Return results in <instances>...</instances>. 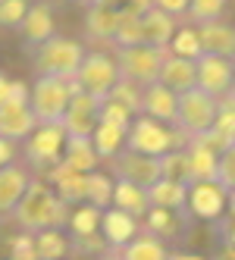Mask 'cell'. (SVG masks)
<instances>
[{
    "label": "cell",
    "instance_id": "obj_41",
    "mask_svg": "<svg viewBox=\"0 0 235 260\" xmlns=\"http://www.w3.org/2000/svg\"><path fill=\"white\" fill-rule=\"evenodd\" d=\"M28 0H0V28H19Z\"/></svg>",
    "mask_w": 235,
    "mask_h": 260
},
{
    "label": "cell",
    "instance_id": "obj_36",
    "mask_svg": "<svg viewBox=\"0 0 235 260\" xmlns=\"http://www.w3.org/2000/svg\"><path fill=\"white\" fill-rule=\"evenodd\" d=\"M226 4H229V0H188L185 16H188V19H191L194 25L210 22V19H223Z\"/></svg>",
    "mask_w": 235,
    "mask_h": 260
},
{
    "label": "cell",
    "instance_id": "obj_25",
    "mask_svg": "<svg viewBox=\"0 0 235 260\" xmlns=\"http://www.w3.org/2000/svg\"><path fill=\"white\" fill-rule=\"evenodd\" d=\"M116 254L125 257V260H163V257H170V248H166V241L157 238L154 232L138 229Z\"/></svg>",
    "mask_w": 235,
    "mask_h": 260
},
{
    "label": "cell",
    "instance_id": "obj_42",
    "mask_svg": "<svg viewBox=\"0 0 235 260\" xmlns=\"http://www.w3.org/2000/svg\"><path fill=\"white\" fill-rule=\"evenodd\" d=\"M7 248H10L13 257H19V260H35V238H31V232H22L19 229V235L10 238Z\"/></svg>",
    "mask_w": 235,
    "mask_h": 260
},
{
    "label": "cell",
    "instance_id": "obj_50",
    "mask_svg": "<svg viewBox=\"0 0 235 260\" xmlns=\"http://www.w3.org/2000/svg\"><path fill=\"white\" fill-rule=\"evenodd\" d=\"M229 91L235 94V57H232V88H229Z\"/></svg>",
    "mask_w": 235,
    "mask_h": 260
},
{
    "label": "cell",
    "instance_id": "obj_40",
    "mask_svg": "<svg viewBox=\"0 0 235 260\" xmlns=\"http://www.w3.org/2000/svg\"><path fill=\"white\" fill-rule=\"evenodd\" d=\"M216 182H220L226 191L235 188V141L229 147H223L220 157H216Z\"/></svg>",
    "mask_w": 235,
    "mask_h": 260
},
{
    "label": "cell",
    "instance_id": "obj_7",
    "mask_svg": "<svg viewBox=\"0 0 235 260\" xmlns=\"http://www.w3.org/2000/svg\"><path fill=\"white\" fill-rule=\"evenodd\" d=\"M72 79H76V85L82 91H88V94L107 98L110 88L119 82L116 57H110V53H104V50H85V57H82V63H79Z\"/></svg>",
    "mask_w": 235,
    "mask_h": 260
},
{
    "label": "cell",
    "instance_id": "obj_31",
    "mask_svg": "<svg viewBox=\"0 0 235 260\" xmlns=\"http://www.w3.org/2000/svg\"><path fill=\"white\" fill-rule=\"evenodd\" d=\"M144 35H141V13H135L132 7H119V19H116V28H113V47H132V44H141Z\"/></svg>",
    "mask_w": 235,
    "mask_h": 260
},
{
    "label": "cell",
    "instance_id": "obj_23",
    "mask_svg": "<svg viewBox=\"0 0 235 260\" xmlns=\"http://www.w3.org/2000/svg\"><path fill=\"white\" fill-rule=\"evenodd\" d=\"M204 53H220V57H235V25L223 19H210L197 25Z\"/></svg>",
    "mask_w": 235,
    "mask_h": 260
},
{
    "label": "cell",
    "instance_id": "obj_45",
    "mask_svg": "<svg viewBox=\"0 0 235 260\" xmlns=\"http://www.w3.org/2000/svg\"><path fill=\"white\" fill-rule=\"evenodd\" d=\"M213 226H220L226 245H235V216H223V219H216Z\"/></svg>",
    "mask_w": 235,
    "mask_h": 260
},
{
    "label": "cell",
    "instance_id": "obj_35",
    "mask_svg": "<svg viewBox=\"0 0 235 260\" xmlns=\"http://www.w3.org/2000/svg\"><path fill=\"white\" fill-rule=\"evenodd\" d=\"M160 176L188 185V160H185V151H182V147H173V151L160 154Z\"/></svg>",
    "mask_w": 235,
    "mask_h": 260
},
{
    "label": "cell",
    "instance_id": "obj_16",
    "mask_svg": "<svg viewBox=\"0 0 235 260\" xmlns=\"http://www.w3.org/2000/svg\"><path fill=\"white\" fill-rule=\"evenodd\" d=\"M28 179H31V170L19 160L0 166V219H10L13 207L19 204V198L25 191Z\"/></svg>",
    "mask_w": 235,
    "mask_h": 260
},
{
    "label": "cell",
    "instance_id": "obj_1",
    "mask_svg": "<svg viewBox=\"0 0 235 260\" xmlns=\"http://www.w3.org/2000/svg\"><path fill=\"white\" fill-rule=\"evenodd\" d=\"M66 216H69V204L57 198V191L50 188V182L44 176H31L19 204L13 207L10 219L16 222V229L22 232H38L47 226H63L66 229Z\"/></svg>",
    "mask_w": 235,
    "mask_h": 260
},
{
    "label": "cell",
    "instance_id": "obj_6",
    "mask_svg": "<svg viewBox=\"0 0 235 260\" xmlns=\"http://www.w3.org/2000/svg\"><path fill=\"white\" fill-rule=\"evenodd\" d=\"M216 110H220V101L213 94H207L204 88H185L179 91V107H176V125L182 128L185 135H201L204 128H210Z\"/></svg>",
    "mask_w": 235,
    "mask_h": 260
},
{
    "label": "cell",
    "instance_id": "obj_22",
    "mask_svg": "<svg viewBox=\"0 0 235 260\" xmlns=\"http://www.w3.org/2000/svg\"><path fill=\"white\" fill-rule=\"evenodd\" d=\"M157 82L173 88L176 94L194 85V60L188 57H179V53H163V63H160V72H157Z\"/></svg>",
    "mask_w": 235,
    "mask_h": 260
},
{
    "label": "cell",
    "instance_id": "obj_26",
    "mask_svg": "<svg viewBox=\"0 0 235 260\" xmlns=\"http://www.w3.org/2000/svg\"><path fill=\"white\" fill-rule=\"evenodd\" d=\"M110 207H119L125 213H132V216H144L151 207V201H148V188L144 185H135L129 179H113V198H110Z\"/></svg>",
    "mask_w": 235,
    "mask_h": 260
},
{
    "label": "cell",
    "instance_id": "obj_30",
    "mask_svg": "<svg viewBox=\"0 0 235 260\" xmlns=\"http://www.w3.org/2000/svg\"><path fill=\"white\" fill-rule=\"evenodd\" d=\"M91 144H94V151H97L100 160H110V157H116L122 147H125V128L97 119L94 132H91Z\"/></svg>",
    "mask_w": 235,
    "mask_h": 260
},
{
    "label": "cell",
    "instance_id": "obj_28",
    "mask_svg": "<svg viewBox=\"0 0 235 260\" xmlns=\"http://www.w3.org/2000/svg\"><path fill=\"white\" fill-rule=\"evenodd\" d=\"M141 219H144V229L154 232L157 238H163V241L166 238H179V232L188 229V222H191L182 213L166 210V207H148V213H144Z\"/></svg>",
    "mask_w": 235,
    "mask_h": 260
},
{
    "label": "cell",
    "instance_id": "obj_2",
    "mask_svg": "<svg viewBox=\"0 0 235 260\" xmlns=\"http://www.w3.org/2000/svg\"><path fill=\"white\" fill-rule=\"evenodd\" d=\"M188 135L179 125L160 122L148 113H135L129 128H125V147L138 154H148V157H160V154L173 151V147H182Z\"/></svg>",
    "mask_w": 235,
    "mask_h": 260
},
{
    "label": "cell",
    "instance_id": "obj_9",
    "mask_svg": "<svg viewBox=\"0 0 235 260\" xmlns=\"http://www.w3.org/2000/svg\"><path fill=\"white\" fill-rule=\"evenodd\" d=\"M185 207H188V216H191V219L216 222V219L226 216L229 191H226L216 179H197V182H188Z\"/></svg>",
    "mask_w": 235,
    "mask_h": 260
},
{
    "label": "cell",
    "instance_id": "obj_33",
    "mask_svg": "<svg viewBox=\"0 0 235 260\" xmlns=\"http://www.w3.org/2000/svg\"><path fill=\"white\" fill-rule=\"evenodd\" d=\"M110 198H113V176L91 170L85 176V201L104 210V207H110Z\"/></svg>",
    "mask_w": 235,
    "mask_h": 260
},
{
    "label": "cell",
    "instance_id": "obj_19",
    "mask_svg": "<svg viewBox=\"0 0 235 260\" xmlns=\"http://www.w3.org/2000/svg\"><path fill=\"white\" fill-rule=\"evenodd\" d=\"M185 160H188V182L197 179H216V154L210 144H204L197 135H188V141L182 144Z\"/></svg>",
    "mask_w": 235,
    "mask_h": 260
},
{
    "label": "cell",
    "instance_id": "obj_11",
    "mask_svg": "<svg viewBox=\"0 0 235 260\" xmlns=\"http://www.w3.org/2000/svg\"><path fill=\"white\" fill-rule=\"evenodd\" d=\"M194 85L204 88L213 98H223L232 88V57L201 53V57L194 60Z\"/></svg>",
    "mask_w": 235,
    "mask_h": 260
},
{
    "label": "cell",
    "instance_id": "obj_38",
    "mask_svg": "<svg viewBox=\"0 0 235 260\" xmlns=\"http://www.w3.org/2000/svg\"><path fill=\"white\" fill-rule=\"evenodd\" d=\"M132 116H135V113H132L125 104H119V101H113V98H100V107H97V119H100V122H113V125L129 128Z\"/></svg>",
    "mask_w": 235,
    "mask_h": 260
},
{
    "label": "cell",
    "instance_id": "obj_32",
    "mask_svg": "<svg viewBox=\"0 0 235 260\" xmlns=\"http://www.w3.org/2000/svg\"><path fill=\"white\" fill-rule=\"evenodd\" d=\"M166 50H170V53H179V57H188V60H197V57L204 53L201 35H197V25H176V31H173Z\"/></svg>",
    "mask_w": 235,
    "mask_h": 260
},
{
    "label": "cell",
    "instance_id": "obj_20",
    "mask_svg": "<svg viewBox=\"0 0 235 260\" xmlns=\"http://www.w3.org/2000/svg\"><path fill=\"white\" fill-rule=\"evenodd\" d=\"M185 194H188V185L176 182V179H163V176H160L154 185H148L151 207H166V210H176V213H182L185 219H191L188 207H185Z\"/></svg>",
    "mask_w": 235,
    "mask_h": 260
},
{
    "label": "cell",
    "instance_id": "obj_17",
    "mask_svg": "<svg viewBox=\"0 0 235 260\" xmlns=\"http://www.w3.org/2000/svg\"><path fill=\"white\" fill-rule=\"evenodd\" d=\"M41 176L50 182V188L57 191V198H60L63 204H69V207H76V204L85 201V176H88V173L69 170L66 163H53L50 170H44Z\"/></svg>",
    "mask_w": 235,
    "mask_h": 260
},
{
    "label": "cell",
    "instance_id": "obj_14",
    "mask_svg": "<svg viewBox=\"0 0 235 260\" xmlns=\"http://www.w3.org/2000/svg\"><path fill=\"white\" fill-rule=\"evenodd\" d=\"M138 229H141V219H138V216L125 213V210H119V207H104V210H100V226H97V232L104 235L110 254H116Z\"/></svg>",
    "mask_w": 235,
    "mask_h": 260
},
{
    "label": "cell",
    "instance_id": "obj_4",
    "mask_svg": "<svg viewBox=\"0 0 235 260\" xmlns=\"http://www.w3.org/2000/svg\"><path fill=\"white\" fill-rule=\"evenodd\" d=\"M35 76H76V69L85 57V47L76 38L50 35L47 41L28 47Z\"/></svg>",
    "mask_w": 235,
    "mask_h": 260
},
{
    "label": "cell",
    "instance_id": "obj_46",
    "mask_svg": "<svg viewBox=\"0 0 235 260\" xmlns=\"http://www.w3.org/2000/svg\"><path fill=\"white\" fill-rule=\"evenodd\" d=\"M13 160H16V141H10V138L0 135V166H7Z\"/></svg>",
    "mask_w": 235,
    "mask_h": 260
},
{
    "label": "cell",
    "instance_id": "obj_37",
    "mask_svg": "<svg viewBox=\"0 0 235 260\" xmlns=\"http://www.w3.org/2000/svg\"><path fill=\"white\" fill-rule=\"evenodd\" d=\"M141 91H144V85H138V82H132V79H122V76H119V82L110 88V94H107V98L125 104L132 113H141Z\"/></svg>",
    "mask_w": 235,
    "mask_h": 260
},
{
    "label": "cell",
    "instance_id": "obj_12",
    "mask_svg": "<svg viewBox=\"0 0 235 260\" xmlns=\"http://www.w3.org/2000/svg\"><path fill=\"white\" fill-rule=\"evenodd\" d=\"M16 31L22 35V47L25 50L47 41L50 35H57V16H53L50 0H35V4H28V10H25V16H22V22H19Z\"/></svg>",
    "mask_w": 235,
    "mask_h": 260
},
{
    "label": "cell",
    "instance_id": "obj_44",
    "mask_svg": "<svg viewBox=\"0 0 235 260\" xmlns=\"http://www.w3.org/2000/svg\"><path fill=\"white\" fill-rule=\"evenodd\" d=\"M151 4L157 7V10H163V13H170V16H185V10H188V0H151Z\"/></svg>",
    "mask_w": 235,
    "mask_h": 260
},
{
    "label": "cell",
    "instance_id": "obj_21",
    "mask_svg": "<svg viewBox=\"0 0 235 260\" xmlns=\"http://www.w3.org/2000/svg\"><path fill=\"white\" fill-rule=\"evenodd\" d=\"M60 163H66L69 170H79V173H91L104 163L91 144V135H66V144H63V157Z\"/></svg>",
    "mask_w": 235,
    "mask_h": 260
},
{
    "label": "cell",
    "instance_id": "obj_47",
    "mask_svg": "<svg viewBox=\"0 0 235 260\" xmlns=\"http://www.w3.org/2000/svg\"><path fill=\"white\" fill-rule=\"evenodd\" d=\"M125 7H132L135 13H144V10L154 7V4H151V0H125Z\"/></svg>",
    "mask_w": 235,
    "mask_h": 260
},
{
    "label": "cell",
    "instance_id": "obj_15",
    "mask_svg": "<svg viewBox=\"0 0 235 260\" xmlns=\"http://www.w3.org/2000/svg\"><path fill=\"white\" fill-rule=\"evenodd\" d=\"M35 128V113L28 107V98H10L7 104H0V135L22 144L25 135Z\"/></svg>",
    "mask_w": 235,
    "mask_h": 260
},
{
    "label": "cell",
    "instance_id": "obj_39",
    "mask_svg": "<svg viewBox=\"0 0 235 260\" xmlns=\"http://www.w3.org/2000/svg\"><path fill=\"white\" fill-rule=\"evenodd\" d=\"M69 254H110V248H107L100 232H88V235H69Z\"/></svg>",
    "mask_w": 235,
    "mask_h": 260
},
{
    "label": "cell",
    "instance_id": "obj_13",
    "mask_svg": "<svg viewBox=\"0 0 235 260\" xmlns=\"http://www.w3.org/2000/svg\"><path fill=\"white\" fill-rule=\"evenodd\" d=\"M97 107H100V98L88 94V91H76V94L69 98V107L63 110V128L66 135H91L94 125H97Z\"/></svg>",
    "mask_w": 235,
    "mask_h": 260
},
{
    "label": "cell",
    "instance_id": "obj_48",
    "mask_svg": "<svg viewBox=\"0 0 235 260\" xmlns=\"http://www.w3.org/2000/svg\"><path fill=\"white\" fill-rule=\"evenodd\" d=\"M82 4L88 7V4H107V7H122L125 0H82Z\"/></svg>",
    "mask_w": 235,
    "mask_h": 260
},
{
    "label": "cell",
    "instance_id": "obj_29",
    "mask_svg": "<svg viewBox=\"0 0 235 260\" xmlns=\"http://www.w3.org/2000/svg\"><path fill=\"white\" fill-rule=\"evenodd\" d=\"M35 238V257L38 260H57L69 254V235L63 232V226H47L31 232Z\"/></svg>",
    "mask_w": 235,
    "mask_h": 260
},
{
    "label": "cell",
    "instance_id": "obj_27",
    "mask_svg": "<svg viewBox=\"0 0 235 260\" xmlns=\"http://www.w3.org/2000/svg\"><path fill=\"white\" fill-rule=\"evenodd\" d=\"M176 31V16L157 10V7H148L141 13V35H144V44H154V47H166L170 38Z\"/></svg>",
    "mask_w": 235,
    "mask_h": 260
},
{
    "label": "cell",
    "instance_id": "obj_5",
    "mask_svg": "<svg viewBox=\"0 0 235 260\" xmlns=\"http://www.w3.org/2000/svg\"><path fill=\"white\" fill-rule=\"evenodd\" d=\"M66 144V128L63 122H35V128L25 135L22 151H25V166L35 173L50 170L53 163H60Z\"/></svg>",
    "mask_w": 235,
    "mask_h": 260
},
{
    "label": "cell",
    "instance_id": "obj_10",
    "mask_svg": "<svg viewBox=\"0 0 235 260\" xmlns=\"http://www.w3.org/2000/svg\"><path fill=\"white\" fill-rule=\"evenodd\" d=\"M110 176L113 179H129L135 185H154L160 179V157H148V154H138V151H129L122 147L116 157H110Z\"/></svg>",
    "mask_w": 235,
    "mask_h": 260
},
{
    "label": "cell",
    "instance_id": "obj_43",
    "mask_svg": "<svg viewBox=\"0 0 235 260\" xmlns=\"http://www.w3.org/2000/svg\"><path fill=\"white\" fill-rule=\"evenodd\" d=\"M10 98H28V82L10 79V76L0 72V104H7Z\"/></svg>",
    "mask_w": 235,
    "mask_h": 260
},
{
    "label": "cell",
    "instance_id": "obj_3",
    "mask_svg": "<svg viewBox=\"0 0 235 260\" xmlns=\"http://www.w3.org/2000/svg\"><path fill=\"white\" fill-rule=\"evenodd\" d=\"M76 91L79 85L72 76H35V85H28V107L35 122H60Z\"/></svg>",
    "mask_w": 235,
    "mask_h": 260
},
{
    "label": "cell",
    "instance_id": "obj_34",
    "mask_svg": "<svg viewBox=\"0 0 235 260\" xmlns=\"http://www.w3.org/2000/svg\"><path fill=\"white\" fill-rule=\"evenodd\" d=\"M97 226H100V207H94V204H88V201L76 204V207H72V213L66 216V229H69L72 235L97 232Z\"/></svg>",
    "mask_w": 235,
    "mask_h": 260
},
{
    "label": "cell",
    "instance_id": "obj_8",
    "mask_svg": "<svg viewBox=\"0 0 235 260\" xmlns=\"http://www.w3.org/2000/svg\"><path fill=\"white\" fill-rule=\"evenodd\" d=\"M166 47H154V44H132V47H116V66L122 79H132L138 85H151L157 82L160 63H163Z\"/></svg>",
    "mask_w": 235,
    "mask_h": 260
},
{
    "label": "cell",
    "instance_id": "obj_49",
    "mask_svg": "<svg viewBox=\"0 0 235 260\" xmlns=\"http://www.w3.org/2000/svg\"><path fill=\"white\" fill-rule=\"evenodd\" d=\"M226 216H235V188L229 191V207H226Z\"/></svg>",
    "mask_w": 235,
    "mask_h": 260
},
{
    "label": "cell",
    "instance_id": "obj_18",
    "mask_svg": "<svg viewBox=\"0 0 235 260\" xmlns=\"http://www.w3.org/2000/svg\"><path fill=\"white\" fill-rule=\"evenodd\" d=\"M176 107H179V94L173 88L160 85V82L144 85V91H141V113H148V116H154L160 122L176 125Z\"/></svg>",
    "mask_w": 235,
    "mask_h": 260
},
{
    "label": "cell",
    "instance_id": "obj_24",
    "mask_svg": "<svg viewBox=\"0 0 235 260\" xmlns=\"http://www.w3.org/2000/svg\"><path fill=\"white\" fill-rule=\"evenodd\" d=\"M119 19V7H107V4H88L85 7V35L91 41H113V28Z\"/></svg>",
    "mask_w": 235,
    "mask_h": 260
}]
</instances>
